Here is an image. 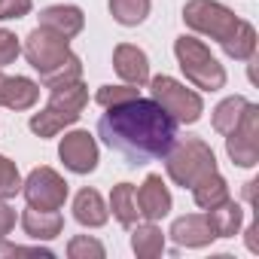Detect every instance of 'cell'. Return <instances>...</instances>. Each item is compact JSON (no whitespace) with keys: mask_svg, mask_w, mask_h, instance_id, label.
<instances>
[{"mask_svg":"<svg viewBox=\"0 0 259 259\" xmlns=\"http://www.w3.org/2000/svg\"><path fill=\"white\" fill-rule=\"evenodd\" d=\"M98 138L116 150L125 165H147L165 159L177 141V122L156 98H128L107 107L98 119Z\"/></svg>","mask_w":259,"mask_h":259,"instance_id":"1","label":"cell"},{"mask_svg":"<svg viewBox=\"0 0 259 259\" xmlns=\"http://www.w3.org/2000/svg\"><path fill=\"white\" fill-rule=\"evenodd\" d=\"M183 22L192 28V31H201L207 37H213L226 55L232 58H253V49H256V31L235 19L232 10L213 4V0H189L183 7Z\"/></svg>","mask_w":259,"mask_h":259,"instance_id":"2","label":"cell"},{"mask_svg":"<svg viewBox=\"0 0 259 259\" xmlns=\"http://www.w3.org/2000/svg\"><path fill=\"white\" fill-rule=\"evenodd\" d=\"M25 58L31 61V67L40 73L43 85L46 89H55V85H64V82H73L79 79V58L67 49V40L49 28H34L25 40Z\"/></svg>","mask_w":259,"mask_h":259,"instance_id":"3","label":"cell"},{"mask_svg":"<svg viewBox=\"0 0 259 259\" xmlns=\"http://www.w3.org/2000/svg\"><path fill=\"white\" fill-rule=\"evenodd\" d=\"M49 92H52V98H49L46 110L31 119V132L40 135V138H55L64 125H70V122L79 119L82 107L89 104V89L79 79L64 82V85H55Z\"/></svg>","mask_w":259,"mask_h":259,"instance_id":"4","label":"cell"},{"mask_svg":"<svg viewBox=\"0 0 259 259\" xmlns=\"http://www.w3.org/2000/svg\"><path fill=\"white\" fill-rule=\"evenodd\" d=\"M168 177L177 183V186H195L198 180H204L207 174L217 171V159L210 153V147L198 138H186V141H174V147L168 150Z\"/></svg>","mask_w":259,"mask_h":259,"instance_id":"5","label":"cell"},{"mask_svg":"<svg viewBox=\"0 0 259 259\" xmlns=\"http://www.w3.org/2000/svg\"><path fill=\"white\" fill-rule=\"evenodd\" d=\"M174 52H177V61L186 73V79L204 92H217L226 85V70L220 67V61L210 55V49L195 40V37H177L174 43Z\"/></svg>","mask_w":259,"mask_h":259,"instance_id":"6","label":"cell"},{"mask_svg":"<svg viewBox=\"0 0 259 259\" xmlns=\"http://www.w3.org/2000/svg\"><path fill=\"white\" fill-rule=\"evenodd\" d=\"M150 92H153V98L174 116V122L180 125H186V122H198V116L204 113V104H201V98L195 95V92H189L186 85H180L177 79H171V76H156L153 82H150Z\"/></svg>","mask_w":259,"mask_h":259,"instance_id":"7","label":"cell"},{"mask_svg":"<svg viewBox=\"0 0 259 259\" xmlns=\"http://www.w3.org/2000/svg\"><path fill=\"white\" fill-rule=\"evenodd\" d=\"M22 192L31 207L40 210H61L67 198V183L52 171V168H34L28 180L22 183Z\"/></svg>","mask_w":259,"mask_h":259,"instance_id":"8","label":"cell"},{"mask_svg":"<svg viewBox=\"0 0 259 259\" xmlns=\"http://www.w3.org/2000/svg\"><path fill=\"white\" fill-rule=\"evenodd\" d=\"M226 150L238 165H244V168L256 165V159H259V110H256V104H250L244 110L241 122L229 132Z\"/></svg>","mask_w":259,"mask_h":259,"instance_id":"9","label":"cell"},{"mask_svg":"<svg viewBox=\"0 0 259 259\" xmlns=\"http://www.w3.org/2000/svg\"><path fill=\"white\" fill-rule=\"evenodd\" d=\"M58 156H61L64 168H70L73 174H89V171H95V165H98L95 138H92L89 132L64 135V141H61V147H58Z\"/></svg>","mask_w":259,"mask_h":259,"instance_id":"10","label":"cell"},{"mask_svg":"<svg viewBox=\"0 0 259 259\" xmlns=\"http://www.w3.org/2000/svg\"><path fill=\"white\" fill-rule=\"evenodd\" d=\"M135 201H138V213L150 223L162 220L171 210V192H168V186L159 174H150L144 180V186L135 189Z\"/></svg>","mask_w":259,"mask_h":259,"instance_id":"11","label":"cell"},{"mask_svg":"<svg viewBox=\"0 0 259 259\" xmlns=\"http://www.w3.org/2000/svg\"><path fill=\"white\" fill-rule=\"evenodd\" d=\"M113 67H116V73H119L128 85H144V82L150 79V61H147V55H144L138 46H132V43L116 46V52H113Z\"/></svg>","mask_w":259,"mask_h":259,"instance_id":"12","label":"cell"},{"mask_svg":"<svg viewBox=\"0 0 259 259\" xmlns=\"http://www.w3.org/2000/svg\"><path fill=\"white\" fill-rule=\"evenodd\" d=\"M40 98V85L25 76H4L0 82V104L10 110H28Z\"/></svg>","mask_w":259,"mask_h":259,"instance_id":"13","label":"cell"},{"mask_svg":"<svg viewBox=\"0 0 259 259\" xmlns=\"http://www.w3.org/2000/svg\"><path fill=\"white\" fill-rule=\"evenodd\" d=\"M168 235H171L177 244H183V247H204V244L213 241V229H210L207 217H198V213L180 217V220L171 226Z\"/></svg>","mask_w":259,"mask_h":259,"instance_id":"14","label":"cell"},{"mask_svg":"<svg viewBox=\"0 0 259 259\" xmlns=\"http://www.w3.org/2000/svg\"><path fill=\"white\" fill-rule=\"evenodd\" d=\"M40 25L61 34L64 40H70L82 31V10L79 7H64V4L61 7H46L40 13Z\"/></svg>","mask_w":259,"mask_h":259,"instance_id":"15","label":"cell"},{"mask_svg":"<svg viewBox=\"0 0 259 259\" xmlns=\"http://www.w3.org/2000/svg\"><path fill=\"white\" fill-rule=\"evenodd\" d=\"M22 229H25L31 238H43V241H49V238L61 235V229H64V220H61V213H58V210H40V207H28V210L22 213Z\"/></svg>","mask_w":259,"mask_h":259,"instance_id":"16","label":"cell"},{"mask_svg":"<svg viewBox=\"0 0 259 259\" xmlns=\"http://www.w3.org/2000/svg\"><path fill=\"white\" fill-rule=\"evenodd\" d=\"M73 217H76V223L98 229V226H104V223H107V217H110V213H107L104 198H101V192H98V189H79V192H76V198H73Z\"/></svg>","mask_w":259,"mask_h":259,"instance_id":"17","label":"cell"},{"mask_svg":"<svg viewBox=\"0 0 259 259\" xmlns=\"http://www.w3.org/2000/svg\"><path fill=\"white\" fill-rule=\"evenodd\" d=\"M204 217H207V223L213 229V238H232L238 232V226H241V207L232 198H226L223 204L210 207Z\"/></svg>","mask_w":259,"mask_h":259,"instance_id":"18","label":"cell"},{"mask_svg":"<svg viewBox=\"0 0 259 259\" xmlns=\"http://www.w3.org/2000/svg\"><path fill=\"white\" fill-rule=\"evenodd\" d=\"M110 210H113V217L125 226V229H132L135 223H138V201H135V186L132 183H119L116 189H113V195H110Z\"/></svg>","mask_w":259,"mask_h":259,"instance_id":"19","label":"cell"},{"mask_svg":"<svg viewBox=\"0 0 259 259\" xmlns=\"http://www.w3.org/2000/svg\"><path fill=\"white\" fill-rule=\"evenodd\" d=\"M192 198H195L198 207L210 210V207H217V204H223V201L229 198V186H226V180L213 171V174H207L204 180H198V183L192 186Z\"/></svg>","mask_w":259,"mask_h":259,"instance_id":"20","label":"cell"},{"mask_svg":"<svg viewBox=\"0 0 259 259\" xmlns=\"http://www.w3.org/2000/svg\"><path fill=\"white\" fill-rule=\"evenodd\" d=\"M247 107H250L247 98H226V101L213 110V128H217L220 135H229L232 128L241 122V116H244Z\"/></svg>","mask_w":259,"mask_h":259,"instance_id":"21","label":"cell"},{"mask_svg":"<svg viewBox=\"0 0 259 259\" xmlns=\"http://www.w3.org/2000/svg\"><path fill=\"white\" fill-rule=\"evenodd\" d=\"M110 13L119 25L135 28L150 16V0H110Z\"/></svg>","mask_w":259,"mask_h":259,"instance_id":"22","label":"cell"},{"mask_svg":"<svg viewBox=\"0 0 259 259\" xmlns=\"http://www.w3.org/2000/svg\"><path fill=\"white\" fill-rule=\"evenodd\" d=\"M132 247H135V253L138 256H159L162 253V247H165V238H162V232L147 220V226H138L135 229V235H132Z\"/></svg>","mask_w":259,"mask_h":259,"instance_id":"23","label":"cell"},{"mask_svg":"<svg viewBox=\"0 0 259 259\" xmlns=\"http://www.w3.org/2000/svg\"><path fill=\"white\" fill-rule=\"evenodd\" d=\"M22 192V177H19V168L7 159V156H0V198H13Z\"/></svg>","mask_w":259,"mask_h":259,"instance_id":"24","label":"cell"},{"mask_svg":"<svg viewBox=\"0 0 259 259\" xmlns=\"http://www.w3.org/2000/svg\"><path fill=\"white\" fill-rule=\"evenodd\" d=\"M128 98H138V89H135V85H104V89H98V95H95V101H98L101 107H113V104H122V101H128Z\"/></svg>","mask_w":259,"mask_h":259,"instance_id":"25","label":"cell"},{"mask_svg":"<svg viewBox=\"0 0 259 259\" xmlns=\"http://www.w3.org/2000/svg\"><path fill=\"white\" fill-rule=\"evenodd\" d=\"M67 253L73 256V259H79V256H104V247L98 244V241H92L89 235H79V238H73L70 241V247H67Z\"/></svg>","mask_w":259,"mask_h":259,"instance_id":"26","label":"cell"},{"mask_svg":"<svg viewBox=\"0 0 259 259\" xmlns=\"http://www.w3.org/2000/svg\"><path fill=\"white\" fill-rule=\"evenodd\" d=\"M31 13V0H0V19L10 22V19H22Z\"/></svg>","mask_w":259,"mask_h":259,"instance_id":"27","label":"cell"},{"mask_svg":"<svg viewBox=\"0 0 259 259\" xmlns=\"http://www.w3.org/2000/svg\"><path fill=\"white\" fill-rule=\"evenodd\" d=\"M16 55H19V40H16V34L0 31V67L10 64V61H16Z\"/></svg>","mask_w":259,"mask_h":259,"instance_id":"28","label":"cell"},{"mask_svg":"<svg viewBox=\"0 0 259 259\" xmlns=\"http://www.w3.org/2000/svg\"><path fill=\"white\" fill-rule=\"evenodd\" d=\"M16 226V210L4 204V198H0V238H7Z\"/></svg>","mask_w":259,"mask_h":259,"instance_id":"29","label":"cell"},{"mask_svg":"<svg viewBox=\"0 0 259 259\" xmlns=\"http://www.w3.org/2000/svg\"><path fill=\"white\" fill-rule=\"evenodd\" d=\"M0 82H4V70H0Z\"/></svg>","mask_w":259,"mask_h":259,"instance_id":"30","label":"cell"}]
</instances>
